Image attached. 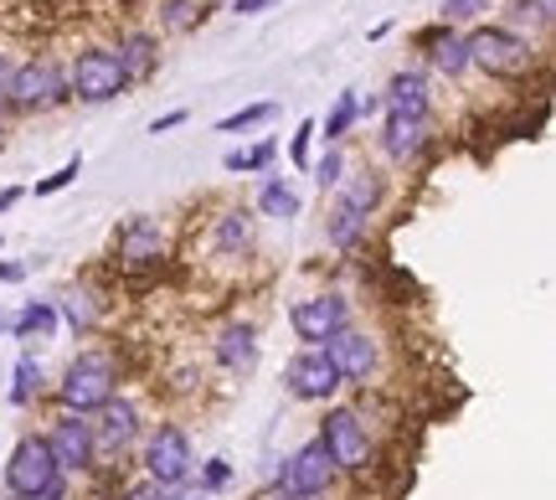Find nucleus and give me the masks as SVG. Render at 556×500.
Masks as SVG:
<instances>
[{
  "label": "nucleus",
  "mask_w": 556,
  "mask_h": 500,
  "mask_svg": "<svg viewBox=\"0 0 556 500\" xmlns=\"http://www.w3.org/2000/svg\"><path fill=\"white\" fill-rule=\"evenodd\" d=\"M109 398H119V366L109 351H83L67 361V372L58 382V402L62 413H99Z\"/></svg>",
  "instance_id": "nucleus-1"
},
{
  "label": "nucleus",
  "mask_w": 556,
  "mask_h": 500,
  "mask_svg": "<svg viewBox=\"0 0 556 500\" xmlns=\"http://www.w3.org/2000/svg\"><path fill=\"white\" fill-rule=\"evenodd\" d=\"M464 52H469V67H484L490 78H520V73H531V41L510 32V26H475L469 37H464Z\"/></svg>",
  "instance_id": "nucleus-2"
},
{
  "label": "nucleus",
  "mask_w": 556,
  "mask_h": 500,
  "mask_svg": "<svg viewBox=\"0 0 556 500\" xmlns=\"http://www.w3.org/2000/svg\"><path fill=\"white\" fill-rule=\"evenodd\" d=\"M319 449H325L330 464L345 470V475H366V470H371V454H377L356 408H330V413H325V423H319Z\"/></svg>",
  "instance_id": "nucleus-3"
},
{
  "label": "nucleus",
  "mask_w": 556,
  "mask_h": 500,
  "mask_svg": "<svg viewBox=\"0 0 556 500\" xmlns=\"http://www.w3.org/2000/svg\"><path fill=\"white\" fill-rule=\"evenodd\" d=\"M58 480H62V470H58V460H52L47 439H41V434H26V439L11 449V460H5V490H11V500H37Z\"/></svg>",
  "instance_id": "nucleus-4"
},
{
  "label": "nucleus",
  "mask_w": 556,
  "mask_h": 500,
  "mask_svg": "<svg viewBox=\"0 0 556 500\" xmlns=\"http://www.w3.org/2000/svg\"><path fill=\"white\" fill-rule=\"evenodd\" d=\"M197 470V454H191V434L176 428V423H160L150 443H144V480L165 485V490H180Z\"/></svg>",
  "instance_id": "nucleus-5"
},
{
  "label": "nucleus",
  "mask_w": 556,
  "mask_h": 500,
  "mask_svg": "<svg viewBox=\"0 0 556 500\" xmlns=\"http://www.w3.org/2000/svg\"><path fill=\"white\" fill-rule=\"evenodd\" d=\"M124 88H129V78H124L119 58H114L109 47H88V52H78V58H73L67 93H78L83 103H109V99H119Z\"/></svg>",
  "instance_id": "nucleus-6"
},
{
  "label": "nucleus",
  "mask_w": 556,
  "mask_h": 500,
  "mask_svg": "<svg viewBox=\"0 0 556 500\" xmlns=\"http://www.w3.org/2000/svg\"><path fill=\"white\" fill-rule=\"evenodd\" d=\"M5 99H11V109H21V114L58 109V103L67 99V78H62L52 62H21V67H11Z\"/></svg>",
  "instance_id": "nucleus-7"
},
{
  "label": "nucleus",
  "mask_w": 556,
  "mask_h": 500,
  "mask_svg": "<svg viewBox=\"0 0 556 500\" xmlns=\"http://www.w3.org/2000/svg\"><path fill=\"white\" fill-rule=\"evenodd\" d=\"M283 387H289V398H299V402H330L340 392V372H336V361L325 357V346H304V351L283 366Z\"/></svg>",
  "instance_id": "nucleus-8"
},
{
  "label": "nucleus",
  "mask_w": 556,
  "mask_h": 500,
  "mask_svg": "<svg viewBox=\"0 0 556 500\" xmlns=\"http://www.w3.org/2000/svg\"><path fill=\"white\" fill-rule=\"evenodd\" d=\"M351 325V300L345 295H309L289 310V330H294L304 346H325L330 336H340Z\"/></svg>",
  "instance_id": "nucleus-9"
},
{
  "label": "nucleus",
  "mask_w": 556,
  "mask_h": 500,
  "mask_svg": "<svg viewBox=\"0 0 556 500\" xmlns=\"http://www.w3.org/2000/svg\"><path fill=\"white\" fill-rule=\"evenodd\" d=\"M330 480H336V464H330V454L319 449V439H309L304 449H294L289 454V464H283V496L289 500H315L330 490Z\"/></svg>",
  "instance_id": "nucleus-10"
},
{
  "label": "nucleus",
  "mask_w": 556,
  "mask_h": 500,
  "mask_svg": "<svg viewBox=\"0 0 556 500\" xmlns=\"http://www.w3.org/2000/svg\"><path fill=\"white\" fill-rule=\"evenodd\" d=\"M139 439V408L129 398H109L93 423V460H119L124 449Z\"/></svg>",
  "instance_id": "nucleus-11"
},
{
  "label": "nucleus",
  "mask_w": 556,
  "mask_h": 500,
  "mask_svg": "<svg viewBox=\"0 0 556 500\" xmlns=\"http://www.w3.org/2000/svg\"><path fill=\"white\" fill-rule=\"evenodd\" d=\"M47 449H52V460H58L62 475H78L93 464V423L83 418V413H62L52 423V434H47Z\"/></svg>",
  "instance_id": "nucleus-12"
},
{
  "label": "nucleus",
  "mask_w": 556,
  "mask_h": 500,
  "mask_svg": "<svg viewBox=\"0 0 556 500\" xmlns=\"http://www.w3.org/2000/svg\"><path fill=\"white\" fill-rule=\"evenodd\" d=\"M325 357L336 361L340 382H366L377 372V340L366 336V330H356V325H345L340 336L325 340Z\"/></svg>",
  "instance_id": "nucleus-13"
},
{
  "label": "nucleus",
  "mask_w": 556,
  "mask_h": 500,
  "mask_svg": "<svg viewBox=\"0 0 556 500\" xmlns=\"http://www.w3.org/2000/svg\"><path fill=\"white\" fill-rule=\"evenodd\" d=\"M258 330L253 325H222V336L212 340V357L227 377H248V372H258Z\"/></svg>",
  "instance_id": "nucleus-14"
},
{
  "label": "nucleus",
  "mask_w": 556,
  "mask_h": 500,
  "mask_svg": "<svg viewBox=\"0 0 556 500\" xmlns=\"http://www.w3.org/2000/svg\"><path fill=\"white\" fill-rule=\"evenodd\" d=\"M433 140V114H387L381 124V150L392 155V161H417L422 155V145Z\"/></svg>",
  "instance_id": "nucleus-15"
},
{
  "label": "nucleus",
  "mask_w": 556,
  "mask_h": 500,
  "mask_svg": "<svg viewBox=\"0 0 556 500\" xmlns=\"http://www.w3.org/2000/svg\"><path fill=\"white\" fill-rule=\"evenodd\" d=\"M422 52L433 62L438 73H448V78H464L469 73V52H464V37H458L454 26H433V32H422Z\"/></svg>",
  "instance_id": "nucleus-16"
},
{
  "label": "nucleus",
  "mask_w": 556,
  "mask_h": 500,
  "mask_svg": "<svg viewBox=\"0 0 556 500\" xmlns=\"http://www.w3.org/2000/svg\"><path fill=\"white\" fill-rule=\"evenodd\" d=\"M160 248H165V233H160L155 217H129L119 227V259L124 263H150V259H160Z\"/></svg>",
  "instance_id": "nucleus-17"
},
{
  "label": "nucleus",
  "mask_w": 556,
  "mask_h": 500,
  "mask_svg": "<svg viewBox=\"0 0 556 500\" xmlns=\"http://www.w3.org/2000/svg\"><path fill=\"white\" fill-rule=\"evenodd\" d=\"M114 58H119L124 78H129V83H144L160 67V41L150 37V32H124V37H119V52H114Z\"/></svg>",
  "instance_id": "nucleus-18"
},
{
  "label": "nucleus",
  "mask_w": 556,
  "mask_h": 500,
  "mask_svg": "<svg viewBox=\"0 0 556 500\" xmlns=\"http://www.w3.org/2000/svg\"><path fill=\"white\" fill-rule=\"evenodd\" d=\"M387 114H433V99H428V83H422V73H397V78L387 83Z\"/></svg>",
  "instance_id": "nucleus-19"
},
{
  "label": "nucleus",
  "mask_w": 556,
  "mask_h": 500,
  "mask_svg": "<svg viewBox=\"0 0 556 500\" xmlns=\"http://www.w3.org/2000/svg\"><path fill=\"white\" fill-rule=\"evenodd\" d=\"M212 242H217L222 259H242V253H253V212H242V207L222 212L217 227H212Z\"/></svg>",
  "instance_id": "nucleus-20"
},
{
  "label": "nucleus",
  "mask_w": 556,
  "mask_h": 500,
  "mask_svg": "<svg viewBox=\"0 0 556 500\" xmlns=\"http://www.w3.org/2000/svg\"><path fill=\"white\" fill-rule=\"evenodd\" d=\"M381 197H387V180L377 176V171H361V176L340 180V207H351V212H361V217H371L381 207Z\"/></svg>",
  "instance_id": "nucleus-21"
},
{
  "label": "nucleus",
  "mask_w": 556,
  "mask_h": 500,
  "mask_svg": "<svg viewBox=\"0 0 556 500\" xmlns=\"http://www.w3.org/2000/svg\"><path fill=\"white\" fill-rule=\"evenodd\" d=\"M52 310H58V321H67L78 336H83V330H93V325H99V315H103V304H99V295H93V289H67Z\"/></svg>",
  "instance_id": "nucleus-22"
},
{
  "label": "nucleus",
  "mask_w": 556,
  "mask_h": 500,
  "mask_svg": "<svg viewBox=\"0 0 556 500\" xmlns=\"http://www.w3.org/2000/svg\"><path fill=\"white\" fill-rule=\"evenodd\" d=\"M58 325L62 321H58V310H52V300H31L16 321H11V330H16V340H52Z\"/></svg>",
  "instance_id": "nucleus-23"
},
{
  "label": "nucleus",
  "mask_w": 556,
  "mask_h": 500,
  "mask_svg": "<svg viewBox=\"0 0 556 500\" xmlns=\"http://www.w3.org/2000/svg\"><path fill=\"white\" fill-rule=\"evenodd\" d=\"M356 120H361V93L356 88H345V93L336 99V109L325 114V145H340L345 135H351V124Z\"/></svg>",
  "instance_id": "nucleus-24"
},
{
  "label": "nucleus",
  "mask_w": 556,
  "mask_h": 500,
  "mask_svg": "<svg viewBox=\"0 0 556 500\" xmlns=\"http://www.w3.org/2000/svg\"><path fill=\"white\" fill-rule=\"evenodd\" d=\"M325 238L336 242V248H356V242L366 238V217L336 201V207H330V222H325Z\"/></svg>",
  "instance_id": "nucleus-25"
},
{
  "label": "nucleus",
  "mask_w": 556,
  "mask_h": 500,
  "mask_svg": "<svg viewBox=\"0 0 556 500\" xmlns=\"http://www.w3.org/2000/svg\"><path fill=\"white\" fill-rule=\"evenodd\" d=\"M258 212L263 217H278V222H289L299 217V197L283 186V180H263V191H258Z\"/></svg>",
  "instance_id": "nucleus-26"
},
{
  "label": "nucleus",
  "mask_w": 556,
  "mask_h": 500,
  "mask_svg": "<svg viewBox=\"0 0 556 500\" xmlns=\"http://www.w3.org/2000/svg\"><path fill=\"white\" fill-rule=\"evenodd\" d=\"M37 392H41V361L31 357V351H21V357H16V382H11V402H16V408H26Z\"/></svg>",
  "instance_id": "nucleus-27"
},
{
  "label": "nucleus",
  "mask_w": 556,
  "mask_h": 500,
  "mask_svg": "<svg viewBox=\"0 0 556 500\" xmlns=\"http://www.w3.org/2000/svg\"><path fill=\"white\" fill-rule=\"evenodd\" d=\"M274 150H278L274 140H258V145H248V150H227L222 165H227L232 176H238V171L242 176H248V171H268V165H274Z\"/></svg>",
  "instance_id": "nucleus-28"
},
{
  "label": "nucleus",
  "mask_w": 556,
  "mask_h": 500,
  "mask_svg": "<svg viewBox=\"0 0 556 500\" xmlns=\"http://www.w3.org/2000/svg\"><path fill=\"white\" fill-rule=\"evenodd\" d=\"M197 21H206V5H201V0H165V11H160V26H165V32H191Z\"/></svg>",
  "instance_id": "nucleus-29"
},
{
  "label": "nucleus",
  "mask_w": 556,
  "mask_h": 500,
  "mask_svg": "<svg viewBox=\"0 0 556 500\" xmlns=\"http://www.w3.org/2000/svg\"><path fill=\"white\" fill-rule=\"evenodd\" d=\"M552 11H556V0H516L510 21H516V26H536V32H546V26H552ZM516 26H510V32H516Z\"/></svg>",
  "instance_id": "nucleus-30"
},
{
  "label": "nucleus",
  "mask_w": 556,
  "mask_h": 500,
  "mask_svg": "<svg viewBox=\"0 0 556 500\" xmlns=\"http://www.w3.org/2000/svg\"><path fill=\"white\" fill-rule=\"evenodd\" d=\"M315 180H319V191H336L340 180H345V155H340V145H325V155L315 161Z\"/></svg>",
  "instance_id": "nucleus-31"
},
{
  "label": "nucleus",
  "mask_w": 556,
  "mask_h": 500,
  "mask_svg": "<svg viewBox=\"0 0 556 500\" xmlns=\"http://www.w3.org/2000/svg\"><path fill=\"white\" fill-rule=\"evenodd\" d=\"M278 109L274 103H248V109H238V114H227V120L217 124L222 135H238V129H253V124H263V120H274Z\"/></svg>",
  "instance_id": "nucleus-32"
},
{
  "label": "nucleus",
  "mask_w": 556,
  "mask_h": 500,
  "mask_svg": "<svg viewBox=\"0 0 556 500\" xmlns=\"http://www.w3.org/2000/svg\"><path fill=\"white\" fill-rule=\"evenodd\" d=\"M490 11V0H443V26H454V21H475Z\"/></svg>",
  "instance_id": "nucleus-33"
},
{
  "label": "nucleus",
  "mask_w": 556,
  "mask_h": 500,
  "mask_svg": "<svg viewBox=\"0 0 556 500\" xmlns=\"http://www.w3.org/2000/svg\"><path fill=\"white\" fill-rule=\"evenodd\" d=\"M78 171H83V161H67L62 171H52L47 180H37V197H52V191H62V186H73V180H78Z\"/></svg>",
  "instance_id": "nucleus-34"
},
{
  "label": "nucleus",
  "mask_w": 556,
  "mask_h": 500,
  "mask_svg": "<svg viewBox=\"0 0 556 500\" xmlns=\"http://www.w3.org/2000/svg\"><path fill=\"white\" fill-rule=\"evenodd\" d=\"M227 485H232V464L206 460V470H201V490H227Z\"/></svg>",
  "instance_id": "nucleus-35"
},
{
  "label": "nucleus",
  "mask_w": 556,
  "mask_h": 500,
  "mask_svg": "<svg viewBox=\"0 0 556 500\" xmlns=\"http://www.w3.org/2000/svg\"><path fill=\"white\" fill-rule=\"evenodd\" d=\"M119 500H170V490H165V485H155V480H135Z\"/></svg>",
  "instance_id": "nucleus-36"
},
{
  "label": "nucleus",
  "mask_w": 556,
  "mask_h": 500,
  "mask_svg": "<svg viewBox=\"0 0 556 500\" xmlns=\"http://www.w3.org/2000/svg\"><path fill=\"white\" fill-rule=\"evenodd\" d=\"M309 135H315V120L299 124V135H294V165H309Z\"/></svg>",
  "instance_id": "nucleus-37"
},
{
  "label": "nucleus",
  "mask_w": 556,
  "mask_h": 500,
  "mask_svg": "<svg viewBox=\"0 0 556 500\" xmlns=\"http://www.w3.org/2000/svg\"><path fill=\"white\" fill-rule=\"evenodd\" d=\"M191 120V114H186V109H176V114H160L155 124H150V135H165V129H180V124Z\"/></svg>",
  "instance_id": "nucleus-38"
},
{
  "label": "nucleus",
  "mask_w": 556,
  "mask_h": 500,
  "mask_svg": "<svg viewBox=\"0 0 556 500\" xmlns=\"http://www.w3.org/2000/svg\"><path fill=\"white\" fill-rule=\"evenodd\" d=\"M268 5H274V0H232L238 16H258V11H268Z\"/></svg>",
  "instance_id": "nucleus-39"
},
{
  "label": "nucleus",
  "mask_w": 556,
  "mask_h": 500,
  "mask_svg": "<svg viewBox=\"0 0 556 500\" xmlns=\"http://www.w3.org/2000/svg\"><path fill=\"white\" fill-rule=\"evenodd\" d=\"M26 279V263H0V284H21Z\"/></svg>",
  "instance_id": "nucleus-40"
},
{
  "label": "nucleus",
  "mask_w": 556,
  "mask_h": 500,
  "mask_svg": "<svg viewBox=\"0 0 556 500\" xmlns=\"http://www.w3.org/2000/svg\"><path fill=\"white\" fill-rule=\"evenodd\" d=\"M16 201H21V191H16V186H11V191H0V212H11Z\"/></svg>",
  "instance_id": "nucleus-41"
},
{
  "label": "nucleus",
  "mask_w": 556,
  "mask_h": 500,
  "mask_svg": "<svg viewBox=\"0 0 556 500\" xmlns=\"http://www.w3.org/2000/svg\"><path fill=\"white\" fill-rule=\"evenodd\" d=\"M5 83H11V62H5V52H0V99H5Z\"/></svg>",
  "instance_id": "nucleus-42"
},
{
  "label": "nucleus",
  "mask_w": 556,
  "mask_h": 500,
  "mask_svg": "<svg viewBox=\"0 0 556 500\" xmlns=\"http://www.w3.org/2000/svg\"><path fill=\"white\" fill-rule=\"evenodd\" d=\"M170 500H201V496H170Z\"/></svg>",
  "instance_id": "nucleus-43"
},
{
  "label": "nucleus",
  "mask_w": 556,
  "mask_h": 500,
  "mask_svg": "<svg viewBox=\"0 0 556 500\" xmlns=\"http://www.w3.org/2000/svg\"><path fill=\"white\" fill-rule=\"evenodd\" d=\"M0 330H5V315H0Z\"/></svg>",
  "instance_id": "nucleus-44"
}]
</instances>
